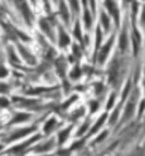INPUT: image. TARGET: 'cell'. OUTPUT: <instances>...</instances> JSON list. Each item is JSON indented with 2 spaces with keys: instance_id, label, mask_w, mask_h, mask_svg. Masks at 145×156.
Returning a JSON list of instances; mask_svg holds the SVG:
<instances>
[{
  "instance_id": "cell-22",
  "label": "cell",
  "mask_w": 145,
  "mask_h": 156,
  "mask_svg": "<svg viewBox=\"0 0 145 156\" xmlns=\"http://www.w3.org/2000/svg\"><path fill=\"white\" fill-rule=\"evenodd\" d=\"M69 3H71V7L75 13L79 10V0H69Z\"/></svg>"
},
{
  "instance_id": "cell-18",
  "label": "cell",
  "mask_w": 145,
  "mask_h": 156,
  "mask_svg": "<svg viewBox=\"0 0 145 156\" xmlns=\"http://www.w3.org/2000/svg\"><path fill=\"white\" fill-rule=\"evenodd\" d=\"M100 21H102L103 28L107 31V30L110 28V18H109V16L106 14L104 11H102V14H100Z\"/></svg>"
},
{
  "instance_id": "cell-21",
  "label": "cell",
  "mask_w": 145,
  "mask_h": 156,
  "mask_svg": "<svg viewBox=\"0 0 145 156\" xmlns=\"http://www.w3.org/2000/svg\"><path fill=\"white\" fill-rule=\"evenodd\" d=\"M69 76H71V79H72V80L79 79V76H80V68H79V66H75V68H73V70L71 72V75H69Z\"/></svg>"
},
{
  "instance_id": "cell-2",
  "label": "cell",
  "mask_w": 145,
  "mask_h": 156,
  "mask_svg": "<svg viewBox=\"0 0 145 156\" xmlns=\"http://www.w3.org/2000/svg\"><path fill=\"white\" fill-rule=\"evenodd\" d=\"M137 98H138V91L134 90L132 94L130 97V101L127 103V107L124 110V115H123V122H127L131 120V117L135 113V104H137Z\"/></svg>"
},
{
  "instance_id": "cell-7",
  "label": "cell",
  "mask_w": 145,
  "mask_h": 156,
  "mask_svg": "<svg viewBox=\"0 0 145 156\" xmlns=\"http://www.w3.org/2000/svg\"><path fill=\"white\" fill-rule=\"evenodd\" d=\"M140 47H141V35H140L137 27H135V23H132V48H134L135 56L140 52Z\"/></svg>"
},
{
  "instance_id": "cell-16",
  "label": "cell",
  "mask_w": 145,
  "mask_h": 156,
  "mask_svg": "<svg viewBox=\"0 0 145 156\" xmlns=\"http://www.w3.org/2000/svg\"><path fill=\"white\" fill-rule=\"evenodd\" d=\"M52 145H54V141H48L45 142V144H42V145H38L37 148H33L34 152H45V151H49V149L52 148Z\"/></svg>"
},
{
  "instance_id": "cell-13",
  "label": "cell",
  "mask_w": 145,
  "mask_h": 156,
  "mask_svg": "<svg viewBox=\"0 0 145 156\" xmlns=\"http://www.w3.org/2000/svg\"><path fill=\"white\" fill-rule=\"evenodd\" d=\"M18 49H20V52H21V55H23V56H24V59H26V61L28 62L30 65H34V63H35V58H34V56H33V54H30V52L27 51L26 48H24V47H21V45H20V47H18Z\"/></svg>"
},
{
  "instance_id": "cell-23",
  "label": "cell",
  "mask_w": 145,
  "mask_h": 156,
  "mask_svg": "<svg viewBox=\"0 0 145 156\" xmlns=\"http://www.w3.org/2000/svg\"><path fill=\"white\" fill-rule=\"evenodd\" d=\"M75 37H76V38H79V40H82V35H80V26H79V21L75 24Z\"/></svg>"
},
{
  "instance_id": "cell-8",
  "label": "cell",
  "mask_w": 145,
  "mask_h": 156,
  "mask_svg": "<svg viewBox=\"0 0 145 156\" xmlns=\"http://www.w3.org/2000/svg\"><path fill=\"white\" fill-rule=\"evenodd\" d=\"M35 131V127H30V128H24V129H20V131H16L13 135H10L7 138V141L10 142V141H16V139H18V138H21V136H26V135H28V134H31V132H34Z\"/></svg>"
},
{
  "instance_id": "cell-17",
  "label": "cell",
  "mask_w": 145,
  "mask_h": 156,
  "mask_svg": "<svg viewBox=\"0 0 145 156\" xmlns=\"http://www.w3.org/2000/svg\"><path fill=\"white\" fill-rule=\"evenodd\" d=\"M106 118H107V114H103L102 117H100V118H99L97 120V122H96V125H94L93 128H92V131H90V134H94V132H97L99 131V128L102 127L103 124H104V121H106ZM89 134V135H90Z\"/></svg>"
},
{
  "instance_id": "cell-1",
  "label": "cell",
  "mask_w": 145,
  "mask_h": 156,
  "mask_svg": "<svg viewBox=\"0 0 145 156\" xmlns=\"http://www.w3.org/2000/svg\"><path fill=\"white\" fill-rule=\"evenodd\" d=\"M120 72H121V63H120V58H114L110 65V83H113L114 86H118V80H120Z\"/></svg>"
},
{
  "instance_id": "cell-4",
  "label": "cell",
  "mask_w": 145,
  "mask_h": 156,
  "mask_svg": "<svg viewBox=\"0 0 145 156\" xmlns=\"http://www.w3.org/2000/svg\"><path fill=\"white\" fill-rule=\"evenodd\" d=\"M113 42H114V35H111L109 38V41L104 44L102 47V49L99 51V54H97V62L102 65V63H104L106 62V59H107V55H109V52H110V49H111V47H113Z\"/></svg>"
},
{
  "instance_id": "cell-12",
  "label": "cell",
  "mask_w": 145,
  "mask_h": 156,
  "mask_svg": "<svg viewBox=\"0 0 145 156\" xmlns=\"http://www.w3.org/2000/svg\"><path fill=\"white\" fill-rule=\"evenodd\" d=\"M68 44H69L68 34L65 33V30L62 28V27H59V47H61V48H65Z\"/></svg>"
},
{
  "instance_id": "cell-10",
  "label": "cell",
  "mask_w": 145,
  "mask_h": 156,
  "mask_svg": "<svg viewBox=\"0 0 145 156\" xmlns=\"http://www.w3.org/2000/svg\"><path fill=\"white\" fill-rule=\"evenodd\" d=\"M40 138H41V135H35V136H34V138L28 139V141H27V142H24V144H21V145L16 146V148H13V149H11V151H13V152H21L23 149H26L27 146L33 145L34 142H35V141H38V139H40Z\"/></svg>"
},
{
  "instance_id": "cell-34",
  "label": "cell",
  "mask_w": 145,
  "mask_h": 156,
  "mask_svg": "<svg viewBox=\"0 0 145 156\" xmlns=\"http://www.w3.org/2000/svg\"><path fill=\"white\" fill-rule=\"evenodd\" d=\"M125 2H128V0H125Z\"/></svg>"
},
{
  "instance_id": "cell-28",
  "label": "cell",
  "mask_w": 145,
  "mask_h": 156,
  "mask_svg": "<svg viewBox=\"0 0 145 156\" xmlns=\"http://www.w3.org/2000/svg\"><path fill=\"white\" fill-rule=\"evenodd\" d=\"M144 107H145V100H142V101H141V105H140V111H138V114H140V115L144 113Z\"/></svg>"
},
{
  "instance_id": "cell-24",
  "label": "cell",
  "mask_w": 145,
  "mask_h": 156,
  "mask_svg": "<svg viewBox=\"0 0 145 156\" xmlns=\"http://www.w3.org/2000/svg\"><path fill=\"white\" fill-rule=\"evenodd\" d=\"M130 156H145V152H144V151H142L141 148H137V149H135V151H134V152L131 153Z\"/></svg>"
},
{
  "instance_id": "cell-20",
  "label": "cell",
  "mask_w": 145,
  "mask_h": 156,
  "mask_svg": "<svg viewBox=\"0 0 145 156\" xmlns=\"http://www.w3.org/2000/svg\"><path fill=\"white\" fill-rule=\"evenodd\" d=\"M120 48H121V51L127 49V34H125V30H124L121 37H120Z\"/></svg>"
},
{
  "instance_id": "cell-26",
  "label": "cell",
  "mask_w": 145,
  "mask_h": 156,
  "mask_svg": "<svg viewBox=\"0 0 145 156\" xmlns=\"http://www.w3.org/2000/svg\"><path fill=\"white\" fill-rule=\"evenodd\" d=\"M87 127H89V122L86 121V122H85L83 125H82V128H80V129L78 131V135H82V134H83L85 131H86V128H87Z\"/></svg>"
},
{
  "instance_id": "cell-19",
  "label": "cell",
  "mask_w": 145,
  "mask_h": 156,
  "mask_svg": "<svg viewBox=\"0 0 145 156\" xmlns=\"http://www.w3.org/2000/svg\"><path fill=\"white\" fill-rule=\"evenodd\" d=\"M30 114H23V113H18L17 115H16V118L14 120H11L10 121V124H17V122H21V121H26V120H28L30 118Z\"/></svg>"
},
{
  "instance_id": "cell-30",
  "label": "cell",
  "mask_w": 145,
  "mask_h": 156,
  "mask_svg": "<svg viewBox=\"0 0 145 156\" xmlns=\"http://www.w3.org/2000/svg\"><path fill=\"white\" fill-rule=\"evenodd\" d=\"M90 2V4H92V10H96V0H89Z\"/></svg>"
},
{
  "instance_id": "cell-3",
  "label": "cell",
  "mask_w": 145,
  "mask_h": 156,
  "mask_svg": "<svg viewBox=\"0 0 145 156\" xmlns=\"http://www.w3.org/2000/svg\"><path fill=\"white\" fill-rule=\"evenodd\" d=\"M14 4L17 6L18 10H20V13H21V16L24 17L26 23L28 26H31V24H33V13L30 11V7H28V4H27V2L26 0H14Z\"/></svg>"
},
{
  "instance_id": "cell-14",
  "label": "cell",
  "mask_w": 145,
  "mask_h": 156,
  "mask_svg": "<svg viewBox=\"0 0 145 156\" xmlns=\"http://www.w3.org/2000/svg\"><path fill=\"white\" fill-rule=\"evenodd\" d=\"M56 118H54V117H52V118H49V120L47 121V122H45V125H44V132H45V134H49V132H52V129H54V128H56Z\"/></svg>"
},
{
  "instance_id": "cell-25",
  "label": "cell",
  "mask_w": 145,
  "mask_h": 156,
  "mask_svg": "<svg viewBox=\"0 0 145 156\" xmlns=\"http://www.w3.org/2000/svg\"><path fill=\"white\" fill-rule=\"evenodd\" d=\"M114 98H116V93H113L109 98V104H107V108H111V105L114 104Z\"/></svg>"
},
{
  "instance_id": "cell-27",
  "label": "cell",
  "mask_w": 145,
  "mask_h": 156,
  "mask_svg": "<svg viewBox=\"0 0 145 156\" xmlns=\"http://www.w3.org/2000/svg\"><path fill=\"white\" fill-rule=\"evenodd\" d=\"M97 105H99L97 101H90V113H94V111H96Z\"/></svg>"
},
{
  "instance_id": "cell-15",
  "label": "cell",
  "mask_w": 145,
  "mask_h": 156,
  "mask_svg": "<svg viewBox=\"0 0 145 156\" xmlns=\"http://www.w3.org/2000/svg\"><path fill=\"white\" fill-rule=\"evenodd\" d=\"M71 129H72V127H69V128H65L63 131H61L58 135V144L59 145H63L65 144V141L68 139L69 134H71Z\"/></svg>"
},
{
  "instance_id": "cell-5",
  "label": "cell",
  "mask_w": 145,
  "mask_h": 156,
  "mask_svg": "<svg viewBox=\"0 0 145 156\" xmlns=\"http://www.w3.org/2000/svg\"><path fill=\"white\" fill-rule=\"evenodd\" d=\"M104 6L107 9V11L110 13V16H113L114 21H116V26H120V11L117 7V3L114 0H104Z\"/></svg>"
},
{
  "instance_id": "cell-11",
  "label": "cell",
  "mask_w": 145,
  "mask_h": 156,
  "mask_svg": "<svg viewBox=\"0 0 145 156\" xmlns=\"http://www.w3.org/2000/svg\"><path fill=\"white\" fill-rule=\"evenodd\" d=\"M59 11H61L62 20H63L66 24H69V13H68V7H66L65 0H59Z\"/></svg>"
},
{
  "instance_id": "cell-29",
  "label": "cell",
  "mask_w": 145,
  "mask_h": 156,
  "mask_svg": "<svg viewBox=\"0 0 145 156\" xmlns=\"http://www.w3.org/2000/svg\"><path fill=\"white\" fill-rule=\"evenodd\" d=\"M73 52L76 54L78 58H80V51H79V48H78V45H73Z\"/></svg>"
},
{
  "instance_id": "cell-33",
  "label": "cell",
  "mask_w": 145,
  "mask_h": 156,
  "mask_svg": "<svg viewBox=\"0 0 145 156\" xmlns=\"http://www.w3.org/2000/svg\"><path fill=\"white\" fill-rule=\"evenodd\" d=\"M52 2H56V0H52Z\"/></svg>"
},
{
  "instance_id": "cell-6",
  "label": "cell",
  "mask_w": 145,
  "mask_h": 156,
  "mask_svg": "<svg viewBox=\"0 0 145 156\" xmlns=\"http://www.w3.org/2000/svg\"><path fill=\"white\" fill-rule=\"evenodd\" d=\"M54 24H55V23H49V21H48V18H41V20H40L41 30H42L44 33L49 37V40H51V41H55L54 31H52V26H54Z\"/></svg>"
},
{
  "instance_id": "cell-31",
  "label": "cell",
  "mask_w": 145,
  "mask_h": 156,
  "mask_svg": "<svg viewBox=\"0 0 145 156\" xmlns=\"http://www.w3.org/2000/svg\"><path fill=\"white\" fill-rule=\"evenodd\" d=\"M141 21H142V24H145V7L142 9V18H141Z\"/></svg>"
},
{
  "instance_id": "cell-32",
  "label": "cell",
  "mask_w": 145,
  "mask_h": 156,
  "mask_svg": "<svg viewBox=\"0 0 145 156\" xmlns=\"http://www.w3.org/2000/svg\"><path fill=\"white\" fill-rule=\"evenodd\" d=\"M2 104H3V107H6V105H7V100H6V98H3V100H2Z\"/></svg>"
},
{
  "instance_id": "cell-9",
  "label": "cell",
  "mask_w": 145,
  "mask_h": 156,
  "mask_svg": "<svg viewBox=\"0 0 145 156\" xmlns=\"http://www.w3.org/2000/svg\"><path fill=\"white\" fill-rule=\"evenodd\" d=\"M83 6H85V14H83L85 27H86L87 30H90V27H92V23H93V20H92L90 11H89V9H87V0H83Z\"/></svg>"
}]
</instances>
